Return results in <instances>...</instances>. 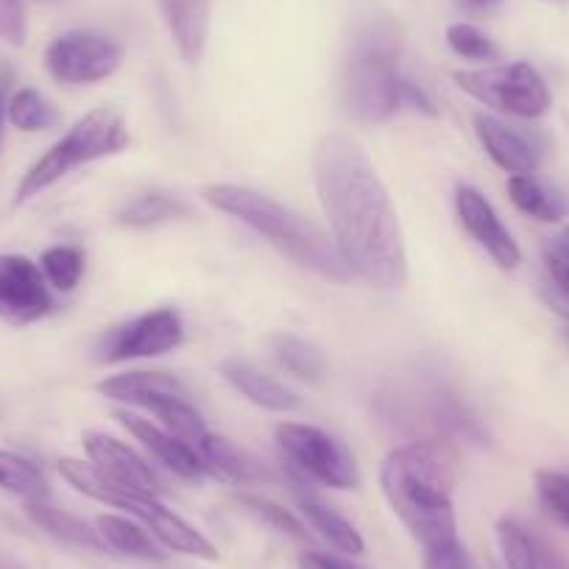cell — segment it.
Wrapping results in <instances>:
<instances>
[{"mask_svg":"<svg viewBox=\"0 0 569 569\" xmlns=\"http://www.w3.org/2000/svg\"><path fill=\"white\" fill-rule=\"evenodd\" d=\"M299 569H363V567H358L352 558L310 550V552H302V556H299Z\"/></svg>","mask_w":569,"mask_h":569,"instance_id":"8d00e7d4","label":"cell"},{"mask_svg":"<svg viewBox=\"0 0 569 569\" xmlns=\"http://www.w3.org/2000/svg\"><path fill=\"white\" fill-rule=\"evenodd\" d=\"M184 341V321L173 308L151 310L103 332L96 352L101 363H123L137 358H160Z\"/></svg>","mask_w":569,"mask_h":569,"instance_id":"30bf717a","label":"cell"},{"mask_svg":"<svg viewBox=\"0 0 569 569\" xmlns=\"http://www.w3.org/2000/svg\"><path fill=\"white\" fill-rule=\"evenodd\" d=\"M452 79L467 96L478 98L480 103L497 109V112L513 114V118L533 120L547 114V109L552 107V96L547 90L545 79L528 62L456 70Z\"/></svg>","mask_w":569,"mask_h":569,"instance_id":"9c48e42d","label":"cell"},{"mask_svg":"<svg viewBox=\"0 0 569 569\" xmlns=\"http://www.w3.org/2000/svg\"><path fill=\"white\" fill-rule=\"evenodd\" d=\"M475 131H478L486 154L495 160L497 168L508 171L511 177L539 171V146L525 131H519L517 126L506 123V120L495 118V114L478 112L475 114Z\"/></svg>","mask_w":569,"mask_h":569,"instance_id":"9a60e30c","label":"cell"},{"mask_svg":"<svg viewBox=\"0 0 569 569\" xmlns=\"http://www.w3.org/2000/svg\"><path fill=\"white\" fill-rule=\"evenodd\" d=\"M299 508H302L305 519H308L310 528L332 547V550L343 552V556L355 558V556H363L366 552V541L360 536V530L349 522L343 513H338L336 508L321 502L319 497L308 495H299Z\"/></svg>","mask_w":569,"mask_h":569,"instance_id":"7402d4cb","label":"cell"},{"mask_svg":"<svg viewBox=\"0 0 569 569\" xmlns=\"http://www.w3.org/2000/svg\"><path fill=\"white\" fill-rule=\"evenodd\" d=\"M425 569H478L472 556L461 541H447V545L427 547L425 550Z\"/></svg>","mask_w":569,"mask_h":569,"instance_id":"e575fe53","label":"cell"},{"mask_svg":"<svg viewBox=\"0 0 569 569\" xmlns=\"http://www.w3.org/2000/svg\"><path fill=\"white\" fill-rule=\"evenodd\" d=\"M201 193L216 210L243 221L246 227L262 234L279 254H284L297 266L308 268L325 279H336V282L352 279V271L343 262L341 251L332 243L330 234L299 212H293L291 207L279 204L271 196L254 188H243V184H207Z\"/></svg>","mask_w":569,"mask_h":569,"instance_id":"277c9868","label":"cell"},{"mask_svg":"<svg viewBox=\"0 0 569 569\" xmlns=\"http://www.w3.org/2000/svg\"><path fill=\"white\" fill-rule=\"evenodd\" d=\"M268 349H271L273 360L282 366L284 371H291L293 377L308 382L325 380L327 375V358L316 343L305 341V338L293 336V332H273L268 338Z\"/></svg>","mask_w":569,"mask_h":569,"instance_id":"cb8c5ba5","label":"cell"},{"mask_svg":"<svg viewBox=\"0 0 569 569\" xmlns=\"http://www.w3.org/2000/svg\"><path fill=\"white\" fill-rule=\"evenodd\" d=\"M402 31L393 14L366 3L349 23L347 59L341 73L343 109L358 123H382L399 109H416L436 118L433 98L402 73Z\"/></svg>","mask_w":569,"mask_h":569,"instance_id":"7a4b0ae2","label":"cell"},{"mask_svg":"<svg viewBox=\"0 0 569 569\" xmlns=\"http://www.w3.org/2000/svg\"><path fill=\"white\" fill-rule=\"evenodd\" d=\"M123 62V51L96 31H64L48 46L46 68L62 84H96L109 79Z\"/></svg>","mask_w":569,"mask_h":569,"instance_id":"8fae6325","label":"cell"},{"mask_svg":"<svg viewBox=\"0 0 569 569\" xmlns=\"http://www.w3.org/2000/svg\"><path fill=\"white\" fill-rule=\"evenodd\" d=\"M53 308L42 268L23 254H0V319L26 327L51 316Z\"/></svg>","mask_w":569,"mask_h":569,"instance_id":"7c38bea8","label":"cell"},{"mask_svg":"<svg viewBox=\"0 0 569 569\" xmlns=\"http://www.w3.org/2000/svg\"><path fill=\"white\" fill-rule=\"evenodd\" d=\"M238 502L246 508V511L254 513L257 519H262V522H266V525L277 528L279 533L291 536V539H299V541L308 539V528H305V525L299 522V519L293 517V513L288 511V508L277 506V502H271V500H268V497L240 495Z\"/></svg>","mask_w":569,"mask_h":569,"instance_id":"4dcf8cb0","label":"cell"},{"mask_svg":"<svg viewBox=\"0 0 569 569\" xmlns=\"http://www.w3.org/2000/svg\"><path fill=\"white\" fill-rule=\"evenodd\" d=\"M545 266L556 291L563 299V302H556L558 310L569 316V227L545 246Z\"/></svg>","mask_w":569,"mask_h":569,"instance_id":"836d02e7","label":"cell"},{"mask_svg":"<svg viewBox=\"0 0 569 569\" xmlns=\"http://www.w3.org/2000/svg\"><path fill=\"white\" fill-rule=\"evenodd\" d=\"M114 419L134 436L137 441H142L146 450H151V456L160 463H166L173 475L184 480H199L204 475L199 456H196L193 447L188 441H182L179 436H173L166 427L154 425L151 419H142V416L131 413V410H114Z\"/></svg>","mask_w":569,"mask_h":569,"instance_id":"2e32d148","label":"cell"},{"mask_svg":"<svg viewBox=\"0 0 569 569\" xmlns=\"http://www.w3.org/2000/svg\"><path fill=\"white\" fill-rule=\"evenodd\" d=\"M184 216H188V204H184V201H179L177 196L171 193L151 190V193H142L137 196V199H131L129 204L118 212V221L131 229H149Z\"/></svg>","mask_w":569,"mask_h":569,"instance_id":"484cf974","label":"cell"},{"mask_svg":"<svg viewBox=\"0 0 569 569\" xmlns=\"http://www.w3.org/2000/svg\"><path fill=\"white\" fill-rule=\"evenodd\" d=\"M221 375L234 391L243 393L257 408L273 410V413H293V410L302 408V399L291 388H284L282 382L251 366L249 360L227 358L221 363Z\"/></svg>","mask_w":569,"mask_h":569,"instance_id":"ffe728a7","label":"cell"},{"mask_svg":"<svg viewBox=\"0 0 569 569\" xmlns=\"http://www.w3.org/2000/svg\"><path fill=\"white\" fill-rule=\"evenodd\" d=\"M196 456H199L201 467H204V475L218 478L221 483L254 486L271 480V472L254 456H249V452L234 447L232 441L221 439V436L207 433L196 445Z\"/></svg>","mask_w":569,"mask_h":569,"instance_id":"ac0fdd59","label":"cell"},{"mask_svg":"<svg viewBox=\"0 0 569 569\" xmlns=\"http://www.w3.org/2000/svg\"><path fill=\"white\" fill-rule=\"evenodd\" d=\"M456 210L463 229L472 234L475 243L489 251V257L497 266L517 268L522 262V251H519L517 240H513V234L508 232L506 223L500 221L497 210L491 207V201L480 190L461 184L456 190Z\"/></svg>","mask_w":569,"mask_h":569,"instance_id":"5bb4252c","label":"cell"},{"mask_svg":"<svg viewBox=\"0 0 569 569\" xmlns=\"http://www.w3.org/2000/svg\"><path fill=\"white\" fill-rule=\"evenodd\" d=\"M59 475H62L76 491H81V495L129 511L131 517L140 519V522L154 533V539L162 541L168 550L184 552V556L193 558H204V561H216L218 558L216 545H212L201 530H196L193 525L184 522L179 513H173L171 508L162 506L160 497L120 489V486L109 483L92 463L76 461V458H62V461H59Z\"/></svg>","mask_w":569,"mask_h":569,"instance_id":"8992f818","label":"cell"},{"mask_svg":"<svg viewBox=\"0 0 569 569\" xmlns=\"http://www.w3.org/2000/svg\"><path fill=\"white\" fill-rule=\"evenodd\" d=\"M0 489L18 495L29 502H46L51 497L46 475L29 458L0 450Z\"/></svg>","mask_w":569,"mask_h":569,"instance_id":"4316f807","label":"cell"},{"mask_svg":"<svg viewBox=\"0 0 569 569\" xmlns=\"http://www.w3.org/2000/svg\"><path fill=\"white\" fill-rule=\"evenodd\" d=\"M277 447L299 486L313 480L330 489H358L360 472L352 452L319 427L282 421L277 427Z\"/></svg>","mask_w":569,"mask_h":569,"instance_id":"ba28073f","label":"cell"},{"mask_svg":"<svg viewBox=\"0 0 569 569\" xmlns=\"http://www.w3.org/2000/svg\"><path fill=\"white\" fill-rule=\"evenodd\" d=\"M382 495L416 541L427 547L458 539L452 486L456 472L441 445L410 441L386 458L380 472Z\"/></svg>","mask_w":569,"mask_h":569,"instance_id":"3957f363","label":"cell"},{"mask_svg":"<svg viewBox=\"0 0 569 569\" xmlns=\"http://www.w3.org/2000/svg\"><path fill=\"white\" fill-rule=\"evenodd\" d=\"M7 118L9 123L18 126L20 131H42L62 123L59 109L53 107L46 96H40L37 90H29V87H26V90H18L9 98Z\"/></svg>","mask_w":569,"mask_h":569,"instance_id":"f1b7e54d","label":"cell"},{"mask_svg":"<svg viewBox=\"0 0 569 569\" xmlns=\"http://www.w3.org/2000/svg\"><path fill=\"white\" fill-rule=\"evenodd\" d=\"M447 42L458 57L472 59V62H495L500 57V48L495 46V40L469 23H452L447 29Z\"/></svg>","mask_w":569,"mask_h":569,"instance_id":"1f68e13d","label":"cell"},{"mask_svg":"<svg viewBox=\"0 0 569 569\" xmlns=\"http://www.w3.org/2000/svg\"><path fill=\"white\" fill-rule=\"evenodd\" d=\"M157 3L179 57L188 64H199L210 40L212 0H157Z\"/></svg>","mask_w":569,"mask_h":569,"instance_id":"e0dca14e","label":"cell"},{"mask_svg":"<svg viewBox=\"0 0 569 569\" xmlns=\"http://www.w3.org/2000/svg\"><path fill=\"white\" fill-rule=\"evenodd\" d=\"M536 495H539L547 513L569 528V475L541 469V472H536Z\"/></svg>","mask_w":569,"mask_h":569,"instance_id":"d6a6232c","label":"cell"},{"mask_svg":"<svg viewBox=\"0 0 569 569\" xmlns=\"http://www.w3.org/2000/svg\"><path fill=\"white\" fill-rule=\"evenodd\" d=\"M98 391L114 402L137 405V408L151 410L157 402L168 397H184L188 388L171 375L162 371H129V375L109 377V380L98 382Z\"/></svg>","mask_w":569,"mask_h":569,"instance_id":"44dd1931","label":"cell"},{"mask_svg":"<svg viewBox=\"0 0 569 569\" xmlns=\"http://www.w3.org/2000/svg\"><path fill=\"white\" fill-rule=\"evenodd\" d=\"M84 450L90 456V463L109 480V483L120 486V489L140 491V495L160 497L166 491L160 475L142 461L131 447L123 441L112 439L98 430H87L84 433Z\"/></svg>","mask_w":569,"mask_h":569,"instance_id":"4fadbf2b","label":"cell"},{"mask_svg":"<svg viewBox=\"0 0 569 569\" xmlns=\"http://www.w3.org/2000/svg\"><path fill=\"white\" fill-rule=\"evenodd\" d=\"M508 193H511V201L517 204V210H522L525 216L545 223L561 221V201H558L533 173H522V177L508 179Z\"/></svg>","mask_w":569,"mask_h":569,"instance_id":"83f0119b","label":"cell"},{"mask_svg":"<svg viewBox=\"0 0 569 569\" xmlns=\"http://www.w3.org/2000/svg\"><path fill=\"white\" fill-rule=\"evenodd\" d=\"M29 517L37 528L46 530L51 539L62 541V545L76 547V550H90V552H107V541L101 539L98 528L87 525L84 519L73 517L68 511H59V508H51L48 502H29Z\"/></svg>","mask_w":569,"mask_h":569,"instance_id":"603a6c76","label":"cell"},{"mask_svg":"<svg viewBox=\"0 0 569 569\" xmlns=\"http://www.w3.org/2000/svg\"><path fill=\"white\" fill-rule=\"evenodd\" d=\"M497 541L508 569H569V561L539 533L513 517L497 522Z\"/></svg>","mask_w":569,"mask_h":569,"instance_id":"d6986e66","label":"cell"},{"mask_svg":"<svg viewBox=\"0 0 569 569\" xmlns=\"http://www.w3.org/2000/svg\"><path fill=\"white\" fill-rule=\"evenodd\" d=\"M377 410L397 430L413 436V441L433 445H489V433L478 416L461 402L445 380L430 371H419L405 380H393L377 393Z\"/></svg>","mask_w":569,"mask_h":569,"instance_id":"5b68a950","label":"cell"},{"mask_svg":"<svg viewBox=\"0 0 569 569\" xmlns=\"http://www.w3.org/2000/svg\"><path fill=\"white\" fill-rule=\"evenodd\" d=\"M129 146V129L118 109L98 107L90 114L79 120L62 140L48 151L46 157L29 168L18 188V199L14 204L34 199L42 190L57 184L59 179L68 177L76 168L87 166V162L103 160V157L120 154Z\"/></svg>","mask_w":569,"mask_h":569,"instance_id":"52a82bcc","label":"cell"},{"mask_svg":"<svg viewBox=\"0 0 569 569\" xmlns=\"http://www.w3.org/2000/svg\"><path fill=\"white\" fill-rule=\"evenodd\" d=\"M40 268L57 291H73L84 273V254L76 246H53L42 254Z\"/></svg>","mask_w":569,"mask_h":569,"instance_id":"f546056e","label":"cell"},{"mask_svg":"<svg viewBox=\"0 0 569 569\" xmlns=\"http://www.w3.org/2000/svg\"><path fill=\"white\" fill-rule=\"evenodd\" d=\"M0 37L12 46L26 42L23 0H0Z\"/></svg>","mask_w":569,"mask_h":569,"instance_id":"d590c367","label":"cell"},{"mask_svg":"<svg viewBox=\"0 0 569 569\" xmlns=\"http://www.w3.org/2000/svg\"><path fill=\"white\" fill-rule=\"evenodd\" d=\"M313 182L352 277L382 291L405 284L408 251L402 227L369 154L347 134L321 137L313 151Z\"/></svg>","mask_w":569,"mask_h":569,"instance_id":"6da1fadb","label":"cell"},{"mask_svg":"<svg viewBox=\"0 0 569 569\" xmlns=\"http://www.w3.org/2000/svg\"><path fill=\"white\" fill-rule=\"evenodd\" d=\"M9 84H12V70L0 68V123H3V114H7Z\"/></svg>","mask_w":569,"mask_h":569,"instance_id":"74e56055","label":"cell"},{"mask_svg":"<svg viewBox=\"0 0 569 569\" xmlns=\"http://www.w3.org/2000/svg\"><path fill=\"white\" fill-rule=\"evenodd\" d=\"M458 3H463L467 9H491L497 3V0H458Z\"/></svg>","mask_w":569,"mask_h":569,"instance_id":"f35d334b","label":"cell"},{"mask_svg":"<svg viewBox=\"0 0 569 569\" xmlns=\"http://www.w3.org/2000/svg\"><path fill=\"white\" fill-rule=\"evenodd\" d=\"M98 533L107 541L109 550L120 552V556L140 558V561H166V552L157 547V541L146 533V528L126 517H114V513H107V517H98Z\"/></svg>","mask_w":569,"mask_h":569,"instance_id":"d4e9b609","label":"cell"}]
</instances>
